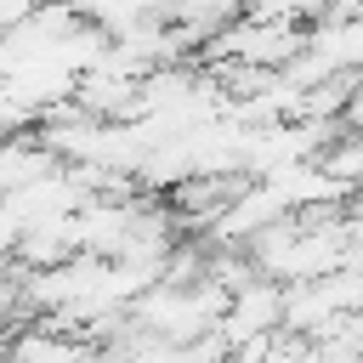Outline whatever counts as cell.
Returning a JSON list of instances; mask_svg holds the SVG:
<instances>
[{
    "label": "cell",
    "mask_w": 363,
    "mask_h": 363,
    "mask_svg": "<svg viewBox=\"0 0 363 363\" xmlns=\"http://www.w3.org/2000/svg\"><path fill=\"white\" fill-rule=\"evenodd\" d=\"M284 306H289L284 278L255 272L250 284H238V289H233V301H227V312H221V335H227L233 346H244V340H255V335L278 329V323H284Z\"/></svg>",
    "instance_id": "1"
},
{
    "label": "cell",
    "mask_w": 363,
    "mask_h": 363,
    "mask_svg": "<svg viewBox=\"0 0 363 363\" xmlns=\"http://www.w3.org/2000/svg\"><path fill=\"white\" fill-rule=\"evenodd\" d=\"M40 6H45V0H0V28H17V23H28Z\"/></svg>",
    "instance_id": "2"
}]
</instances>
